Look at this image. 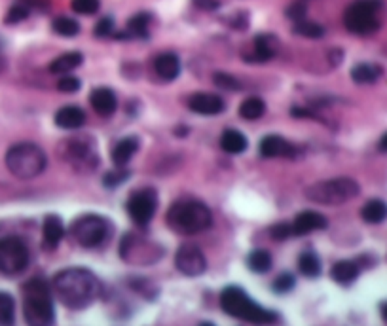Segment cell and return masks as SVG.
Listing matches in <instances>:
<instances>
[{"label":"cell","instance_id":"6da1fadb","mask_svg":"<svg viewBox=\"0 0 387 326\" xmlns=\"http://www.w3.org/2000/svg\"><path fill=\"white\" fill-rule=\"evenodd\" d=\"M58 300L68 310H84L99 298L101 283L91 271L68 268L59 271L51 281Z\"/></svg>","mask_w":387,"mask_h":326},{"label":"cell","instance_id":"7a4b0ae2","mask_svg":"<svg viewBox=\"0 0 387 326\" xmlns=\"http://www.w3.org/2000/svg\"><path fill=\"white\" fill-rule=\"evenodd\" d=\"M213 212L198 199H179L167 211V226L175 234L194 236L211 228Z\"/></svg>","mask_w":387,"mask_h":326},{"label":"cell","instance_id":"3957f363","mask_svg":"<svg viewBox=\"0 0 387 326\" xmlns=\"http://www.w3.org/2000/svg\"><path fill=\"white\" fill-rule=\"evenodd\" d=\"M221 308L226 315L245 321V323H253V325H273L279 321L277 313L264 310L262 305L253 302L249 294L239 286H228L221 294Z\"/></svg>","mask_w":387,"mask_h":326},{"label":"cell","instance_id":"277c9868","mask_svg":"<svg viewBox=\"0 0 387 326\" xmlns=\"http://www.w3.org/2000/svg\"><path fill=\"white\" fill-rule=\"evenodd\" d=\"M23 317L33 326L53 325L55 310L46 281L34 277L23 285Z\"/></svg>","mask_w":387,"mask_h":326},{"label":"cell","instance_id":"5b68a950","mask_svg":"<svg viewBox=\"0 0 387 326\" xmlns=\"http://www.w3.org/2000/svg\"><path fill=\"white\" fill-rule=\"evenodd\" d=\"M46 152L34 142H17L6 152V167L17 179H34L46 169Z\"/></svg>","mask_w":387,"mask_h":326},{"label":"cell","instance_id":"8992f818","mask_svg":"<svg viewBox=\"0 0 387 326\" xmlns=\"http://www.w3.org/2000/svg\"><path fill=\"white\" fill-rule=\"evenodd\" d=\"M361 186L353 179L340 177L315 182L310 188H305V197L319 205H342L359 196Z\"/></svg>","mask_w":387,"mask_h":326},{"label":"cell","instance_id":"52a82bcc","mask_svg":"<svg viewBox=\"0 0 387 326\" xmlns=\"http://www.w3.org/2000/svg\"><path fill=\"white\" fill-rule=\"evenodd\" d=\"M382 0H355L344 14L347 31L361 36L376 33L379 29L378 12L382 10Z\"/></svg>","mask_w":387,"mask_h":326},{"label":"cell","instance_id":"ba28073f","mask_svg":"<svg viewBox=\"0 0 387 326\" xmlns=\"http://www.w3.org/2000/svg\"><path fill=\"white\" fill-rule=\"evenodd\" d=\"M112 236V224L99 214H84L73 224V237L86 249L105 244Z\"/></svg>","mask_w":387,"mask_h":326},{"label":"cell","instance_id":"9c48e42d","mask_svg":"<svg viewBox=\"0 0 387 326\" xmlns=\"http://www.w3.org/2000/svg\"><path fill=\"white\" fill-rule=\"evenodd\" d=\"M120 256L129 264L150 266L164 256V251L154 241H149V239L135 236V234H127L120 243Z\"/></svg>","mask_w":387,"mask_h":326},{"label":"cell","instance_id":"30bf717a","mask_svg":"<svg viewBox=\"0 0 387 326\" xmlns=\"http://www.w3.org/2000/svg\"><path fill=\"white\" fill-rule=\"evenodd\" d=\"M29 264V249L19 237L0 239V273L17 275Z\"/></svg>","mask_w":387,"mask_h":326},{"label":"cell","instance_id":"8fae6325","mask_svg":"<svg viewBox=\"0 0 387 326\" xmlns=\"http://www.w3.org/2000/svg\"><path fill=\"white\" fill-rule=\"evenodd\" d=\"M158 209V196L156 192L152 188H145V190H139L135 192L129 199H127V212L132 216V221L145 228L149 226L154 214H156Z\"/></svg>","mask_w":387,"mask_h":326},{"label":"cell","instance_id":"7c38bea8","mask_svg":"<svg viewBox=\"0 0 387 326\" xmlns=\"http://www.w3.org/2000/svg\"><path fill=\"white\" fill-rule=\"evenodd\" d=\"M175 268L188 277H198L207 269V260L198 247L182 244L175 254Z\"/></svg>","mask_w":387,"mask_h":326},{"label":"cell","instance_id":"4fadbf2b","mask_svg":"<svg viewBox=\"0 0 387 326\" xmlns=\"http://www.w3.org/2000/svg\"><path fill=\"white\" fill-rule=\"evenodd\" d=\"M188 106L199 116H216L224 110V101L213 93H194L188 99Z\"/></svg>","mask_w":387,"mask_h":326},{"label":"cell","instance_id":"5bb4252c","mask_svg":"<svg viewBox=\"0 0 387 326\" xmlns=\"http://www.w3.org/2000/svg\"><path fill=\"white\" fill-rule=\"evenodd\" d=\"M327 226H329V221L321 212L304 211L297 214V218L292 222V236H308L317 229H325Z\"/></svg>","mask_w":387,"mask_h":326},{"label":"cell","instance_id":"9a60e30c","mask_svg":"<svg viewBox=\"0 0 387 326\" xmlns=\"http://www.w3.org/2000/svg\"><path fill=\"white\" fill-rule=\"evenodd\" d=\"M260 155L262 158H295L297 148L279 135H268L260 140Z\"/></svg>","mask_w":387,"mask_h":326},{"label":"cell","instance_id":"2e32d148","mask_svg":"<svg viewBox=\"0 0 387 326\" xmlns=\"http://www.w3.org/2000/svg\"><path fill=\"white\" fill-rule=\"evenodd\" d=\"M68 158L73 160L76 167H88L91 169L93 165H95V147H93V142H84L82 139H75L68 142Z\"/></svg>","mask_w":387,"mask_h":326},{"label":"cell","instance_id":"e0dca14e","mask_svg":"<svg viewBox=\"0 0 387 326\" xmlns=\"http://www.w3.org/2000/svg\"><path fill=\"white\" fill-rule=\"evenodd\" d=\"M91 106L93 110L99 116H112L116 112V106H118V99H116V93L108 88H97V90L91 91Z\"/></svg>","mask_w":387,"mask_h":326},{"label":"cell","instance_id":"ac0fdd59","mask_svg":"<svg viewBox=\"0 0 387 326\" xmlns=\"http://www.w3.org/2000/svg\"><path fill=\"white\" fill-rule=\"evenodd\" d=\"M275 53H277V40H275V36L273 34H258L255 38L253 55L249 58V61L266 63V61L275 58Z\"/></svg>","mask_w":387,"mask_h":326},{"label":"cell","instance_id":"d6986e66","mask_svg":"<svg viewBox=\"0 0 387 326\" xmlns=\"http://www.w3.org/2000/svg\"><path fill=\"white\" fill-rule=\"evenodd\" d=\"M53 120H55L58 127H61V129H78L86 123V112L80 106L68 105L59 108Z\"/></svg>","mask_w":387,"mask_h":326},{"label":"cell","instance_id":"ffe728a7","mask_svg":"<svg viewBox=\"0 0 387 326\" xmlns=\"http://www.w3.org/2000/svg\"><path fill=\"white\" fill-rule=\"evenodd\" d=\"M154 68L162 80L171 82L181 74V61L175 53H162L154 61Z\"/></svg>","mask_w":387,"mask_h":326},{"label":"cell","instance_id":"44dd1931","mask_svg":"<svg viewBox=\"0 0 387 326\" xmlns=\"http://www.w3.org/2000/svg\"><path fill=\"white\" fill-rule=\"evenodd\" d=\"M42 236H44V244L48 247V249H55L59 243H61V239L65 236V226H63V222L59 216H46V221H44V228H42Z\"/></svg>","mask_w":387,"mask_h":326},{"label":"cell","instance_id":"7402d4cb","mask_svg":"<svg viewBox=\"0 0 387 326\" xmlns=\"http://www.w3.org/2000/svg\"><path fill=\"white\" fill-rule=\"evenodd\" d=\"M137 150H139V139L137 137H125V139L118 140L116 147L112 148V162L118 167H124L129 163V160Z\"/></svg>","mask_w":387,"mask_h":326},{"label":"cell","instance_id":"603a6c76","mask_svg":"<svg viewBox=\"0 0 387 326\" xmlns=\"http://www.w3.org/2000/svg\"><path fill=\"white\" fill-rule=\"evenodd\" d=\"M84 63V55L80 51H68L53 59L50 63V73L53 74H68Z\"/></svg>","mask_w":387,"mask_h":326},{"label":"cell","instance_id":"cb8c5ba5","mask_svg":"<svg viewBox=\"0 0 387 326\" xmlns=\"http://www.w3.org/2000/svg\"><path fill=\"white\" fill-rule=\"evenodd\" d=\"M330 275L338 285H351L359 277V266L351 260H340L332 266Z\"/></svg>","mask_w":387,"mask_h":326},{"label":"cell","instance_id":"d4e9b609","mask_svg":"<svg viewBox=\"0 0 387 326\" xmlns=\"http://www.w3.org/2000/svg\"><path fill=\"white\" fill-rule=\"evenodd\" d=\"M247 137L236 129L224 131L223 137H221V148H223L224 152H228V154H241V152L247 150Z\"/></svg>","mask_w":387,"mask_h":326},{"label":"cell","instance_id":"484cf974","mask_svg":"<svg viewBox=\"0 0 387 326\" xmlns=\"http://www.w3.org/2000/svg\"><path fill=\"white\" fill-rule=\"evenodd\" d=\"M361 216L369 224H382L387 218V205L382 199H371L362 207Z\"/></svg>","mask_w":387,"mask_h":326},{"label":"cell","instance_id":"4316f807","mask_svg":"<svg viewBox=\"0 0 387 326\" xmlns=\"http://www.w3.org/2000/svg\"><path fill=\"white\" fill-rule=\"evenodd\" d=\"M382 76V68L372 63H359L351 68V78L357 84H372Z\"/></svg>","mask_w":387,"mask_h":326},{"label":"cell","instance_id":"83f0119b","mask_svg":"<svg viewBox=\"0 0 387 326\" xmlns=\"http://www.w3.org/2000/svg\"><path fill=\"white\" fill-rule=\"evenodd\" d=\"M298 269H300V273L305 275V277H319V273H321V260H319L317 254L308 251V253H304L298 258Z\"/></svg>","mask_w":387,"mask_h":326},{"label":"cell","instance_id":"f1b7e54d","mask_svg":"<svg viewBox=\"0 0 387 326\" xmlns=\"http://www.w3.org/2000/svg\"><path fill=\"white\" fill-rule=\"evenodd\" d=\"M264 112H266V105H264L262 99L258 97L245 99L239 106V116L243 120H258V118H262Z\"/></svg>","mask_w":387,"mask_h":326},{"label":"cell","instance_id":"f546056e","mask_svg":"<svg viewBox=\"0 0 387 326\" xmlns=\"http://www.w3.org/2000/svg\"><path fill=\"white\" fill-rule=\"evenodd\" d=\"M249 269L255 273H266L272 269V256L268 251H253L247 258Z\"/></svg>","mask_w":387,"mask_h":326},{"label":"cell","instance_id":"4dcf8cb0","mask_svg":"<svg viewBox=\"0 0 387 326\" xmlns=\"http://www.w3.org/2000/svg\"><path fill=\"white\" fill-rule=\"evenodd\" d=\"M51 29H53L59 36H65V38H73V36H76V34L80 33V25H78V21L73 19V17H65V16L53 19Z\"/></svg>","mask_w":387,"mask_h":326},{"label":"cell","instance_id":"1f68e13d","mask_svg":"<svg viewBox=\"0 0 387 326\" xmlns=\"http://www.w3.org/2000/svg\"><path fill=\"white\" fill-rule=\"evenodd\" d=\"M16 318V302L12 294L0 292V325H12Z\"/></svg>","mask_w":387,"mask_h":326},{"label":"cell","instance_id":"d6a6232c","mask_svg":"<svg viewBox=\"0 0 387 326\" xmlns=\"http://www.w3.org/2000/svg\"><path fill=\"white\" fill-rule=\"evenodd\" d=\"M150 16L149 14H137L127 21V31L132 36H139V38H147L149 34Z\"/></svg>","mask_w":387,"mask_h":326},{"label":"cell","instance_id":"836d02e7","mask_svg":"<svg viewBox=\"0 0 387 326\" xmlns=\"http://www.w3.org/2000/svg\"><path fill=\"white\" fill-rule=\"evenodd\" d=\"M31 8H33V6H31L27 0H19V2H16V4L10 8L8 14H6V23L16 25L19 23V21L27 19L29 14H31Z\"/></svg>","mask_w":387,"mask_h":326},{"label":"cell","instance_id":"e575fe53","mask_svg":"<svg viewBox=\"0 0 387 326\" xmlns=\"http://www.w3.org/2000/svg\"><path fill=\"white\" fill-rule=\"evenodd\" d=\"M295 34H300V36H305V38H321L323 34H325V29H323L321 25L300 19L295 25Z\"/></svg>","mask_w":387,"mask_h":326},{"label":"cell","instance_id":"d590c367","mask_svg":"<svg viewBox=\"0 0 387 326\" xmlns=\"http://www.w3.org/2000/svg\"><path fill=\"white\" fill-rule=\"evenodd\" d=\"M71 6H73L76 14L91 16V14L99 12V0H73Z\"/></svg>","mask_w":387,"mask_h":326},{"label":"cell","instance_id":"8d00e7d4","mask_svg":"<svg viewBox=\"0 0 387 326\" xmlns=\"http://www.w3.org/2000/svg\"><path fill=\"white\" fill-rule=\"evenodd\" d=\"M80 80L76 76H71V74H63V78L58 82V90L63 91V93H75V91L80 90Z\"/></svg>","mask_w":387,"mask_h":326},{"label":"cell","instance_id":"74e56055","mask_svg":"<svg viewBox=\"0 0 387 326\" xmlns=\"http://www.w3.org/2000/svg\"><path fill=\"white\" fill-rule=\"evenodd\" d=\"M214 84L219 86V88H224V90H241V84H239L234 76L230 74H224V73H216L214 74Z\"/></svg>","mask_w":387,"mask_h":326},{"label":"cell","instance_id":"f35d334b","mask_svg":"<svg viewBox=\"0 0 387 326\" xmlns=\"http://www.w3.org/2000/svg\"><path fill=\"white\" fill-rule=\"evenodd\" d=\"M295 288V277L288 275V273H283L279 277L273 281V290L279 294H287Z\"/></svg>","mask_w":387,"mask_h":326},{"label":"cell","instance_id":"ab89813d","mask_svg":"<svg viewBox=\"0 0 387 326\" xmlns=\"http://www.w3.org/2000/svg\"><path fill=\"white\" fill-rule=\"evenodd\" d=\"M290 236H292V226H288V224H275L270 228V237L275 241H285Z\"/></svg>","mask_w":387,"mask_h":326},{"label":"cell","instance_id":"60d3db41","mask_svg":"<svg viewBox=\"0 0 387 326\" xmlns=\"http://www.w3.org/2000/svg\"><path fill=\"white\" fill-rule=\"evenodd\" d=\"M127 177H129V173L127 171H110L105 175L103 182H105L108 188H114V186H118V184H122Z\"/></svg>","mask_w":387,"mask_h":326},{"label":"cell","instance_id":"b9f144b4","mask_svg":"<svg viewBox=\"0 0 387 326\" xmlns=\"http://www.w3.org/2000/svg\"><path fill=\"white\" fill-rule=\"evenodd\" d=\"M112 31H114L112 17H103V19H99V23L95 25V34L97 36H108V34H112Z\"/></svg>","mask_w":387,"mask_h":326},{"label":"cell","instance_id":"7bdbcfd3","mask_svg":"<svg viewBox=\"0 0 387 326\" xmlns=\"http://www.w3.org/2000/svg\"><path fill=\"white\" fill-rule=\"evenodd\" d=\"M287 16L290 19H295V21H300V19H304L305 16V6L304 4H292V6H288L287 10Z\"/></svg>","mask_w":387,"mask_h":326},{"label":"cell","instance_id":"ee69618b","mask_svg":"<svg viewBox=\"0 0 387 326\" xmlns=\"http://www.w3.org/2000/svg\"><path fill=\"white\" fill-rule=\"evenodd\" d=\"M196 6L201 10H216L219 8V0H194Z\"/></svg>","mask_w":387,"mask_h":326},{"label":"cell","instance_id":"f6af8a7d","mask_svg":"<svg viewBox=\"0 0 387 326\" xmlns=\"http://www.w3.org/2000/svg\"><path fill=\"white\" fill-rule=\"evenodd\" d=\"M379 150H382V152H387V133L386 135H384V137H382V139H379Z\"/></svg>","mask_w":387,"mask_h":326},{"label":"cell","instance_id":"bcb514c9","mask_svg":"<svg viewBox=\"0 0 387 326\" xmlns=\"http://www.w3.org/2000/svg\"><path fill=\"white\" fill-rule=\"evenodd\" d=\"M382 317H384V321L387 323V302L382 305Z\"/></svg>","mask_w":387,"mask_h":326}]
</instances>
